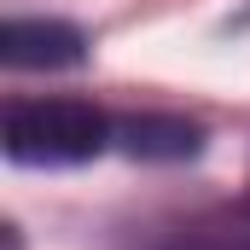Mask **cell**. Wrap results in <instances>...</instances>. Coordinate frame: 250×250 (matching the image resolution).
<instances>
[{"mask_svg": "<svg viewBox=\"0 0 250 250\" xmlns=\"http://www.w3.org/2000/svg\"><path fill=\"white\" fill-rule=\"evenodd\" d=\"M117 146L128 157H140V163H187V157L204 151V128L187 123V117L146 111V117H123L117 123Z\"/></svg>", "mask_w": 250, "mask_h": 250, "instance_id": "obj_3", "label": "cell"}, {"mask_svg": "<svg viewBox=\"0 0 250 250\" xmlns=\"http://www.w3.org/2000/svg\"><path fill=\"white\" fill-rule=\"evenodd\" d=\"M175 250H250V215L215 221V227H192L175 239Z\"/></svg>", "mask_w": 250, "mask_h": 250, "instance_id": "obj_4", "label": "cell"}, {"mask_svg": "<svg viewBox=\"0 0 250 250\" xmlns=\"http://www.w3.org/2000/svg\"><path fill=\"white\" fill-rule=\"evenodd\" d=\"M0 59L6 70H70L87 59V35L64 18H6Z\"/></svg>", "mask_w": 250, "mask_h": 250, "instance_id": "obj_2", "label": "cell"}, {"mask_svg": "<svg viewBox=\"0 0 250 250\" xmlns=\"http://www.w3.org/2000/svg\"><path fill=\"white\" fill-rule=\"evenodd\" d=\"M6 157L29 169H59V163H87L105 146H117V123L87 105V99H29L6 111Z\"/></svg>", "mask_w": 250, "mask_h": 250, "instance_id": "obj_1", "label": "cell"}]
</instances>
